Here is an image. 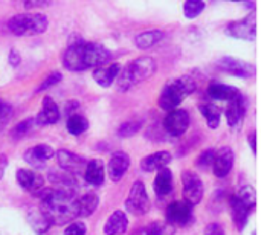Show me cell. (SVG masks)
<instances>
[{"instance_id":"cell-1","label":"cell","mask_w":261,"mask_h":235,"mask_svg":"<svg viewBox=\"0 0 261 235\" xmlns=\"http://www.w3.org/2000/svg\"><path fill=\"white\" fill-rule=\"evenodd\" d=\"M40 211L52 226H63L78 219V194L73 188H41L37 194Z\"/></svg>"},{"instance_id":"cell-2","label":"cell","mask_w":261,"mask_h":235,"mask_svg":"<svg viewBox=\"0 0 261 235\" xmlns=\"http://www.w3.org/2000/svg\"><path fill=\"white\" fill-rule=\"evenodd\" d=\"M110 50L99 43L76 41L66 49L63 55V66L70 72H83L104 66L110 61Z\"/></svg>"},{"instance_id":"cell-3","label":"cell","mask_w":261,"mask_h":235,"mask_svg":"<svg viewBox=\"0 0 261 235\" xmlns=\"http://www.w3.org/2000/svg\"><path fill=\"white\" fill-rule=\"evenodd\" d=\"M156 69H158V64L151 57H139L130 61L128 64H125L122 70H119L116 76L118 78L116 86L121 92H127L133 89L135 86L148 80L156 72Z\"/></svg>"},{"instance_id":"cell-4","label":"cell","mask_w":261,"mask_h":235,"mask_svg":"<svg viewBox=\"0 0 261 235\" xmlns=\"http://www.w3.org/2000/svg\"><path fill=\"white\" fill-rule=\"evenodd\" d=\"M196 90V81L188 76H179L176 80L168 81L159 96V107L162 110H173L179 107L190 95H193Z\"/></svg>"},{"instance_id":"cell-5","label":"cell","mask_w":261,"mask_h":235,"mask_svg":"<svg viewBox=\"0 0 261 235\" xmlns=\"http://www.w3.org/2000/svg\"><path fill=\"white\" fill-rule=\"evenodd\" d=\"M49 20L41 12H24L11 17L6 23V28L11 34L17 37L40 35L46 32Z\"/></svg>"},{"instance_id":"cell-6","label":"cell","mask_w":261,"mask_h":235,"mask_svg":"<svg viewBox=\"0 0 261 235\" xmlns=\"http://www.w3.org/2000/svg\"><path fill=\"white\" fill-rule=\"evenodd\" d=\"M151 202L147 194L145 185L141 180H136L130 190V194L125 200V210L127 213L133 216H145L150 211Z\"/></svg>"},{"instance_id":"cell-7","label":"cell","mask_w":261,"mask_h":235,"mask_svg":"<svg viewBox=\"0 0 261 235\" xmlns=\"http://www.w3.org/2000/svg\"><path fill=\"white\" fill-rule=\"evenodd\" d=\"M193 205H190L185 200H176L171 202L167 208L165 217L167 223H170L174 228H187L194 222V213Z\"/></svg>"},{"instance_id":"cell-8","label":"cell","mask_w":261,"mask_h":235,"mask_svg":"<svg viewBox=\"0 0 261 235\" xmlns=\"http://www.w3.org/2000/svg\"><path fill=\"white\" fill-rule=\"evenodd\" d=\"M182 187H184V200L190 205L196 206L202 202L205 194V187L200 177L194 171H184L182 173Z\"/></svg>"},{"instance_id":"cell-9","label":"cell","mask_w":261,"mask_h":235,"mask_svg":"<svg viewBox=\"0 0 261 235\" xmlns=\"http://www.w3.org/2000/svg\"><path fill=\"white\" fill-rule=\"evenodd\" d=\"M226 32L239 40H246V41H252L257 37V14L255 11H252L249 15H246L242 20H236L231 21L226 28Z\"/></svg>"},{"instance_id":"cell-10","label":"cell","mask_w":261,"mask_h":235,"mask_svg":"<svg viewBox=\"0 0 261 235\" xmlns=\"http://www.w3.org/2000/svg\"><path fill=\"white\" fill-rule=\"evenodd\" d=\"M190 127V113L184 109L168 110V115L164 119V130L174 138L182 136Z\"/></svg>"},{"instance_id":"cell-11","label":"cell","mask_w":261,"mask_h":235,"mask_svg":"<svg viewBox=\"0 0 261 235\" xmlns=\"http://www.w3.org/2000/svg\"><path fill=\"white\" fill-rule=\"evenodd\" d=\"M248 110V99L246 96L240 92L237 96H234L231 101H228V107L225 110V116L228 121V125L232 130H239L243 124L245 115Z\"/></svg>"},{"instance_id":"cell-12","label":"cell","mask_w":261,"mask_h":235,"mask_svg":"<svg viewBox=\"0 0 261 235\" xmlns=\"http://www.w3.org/2000/svg\"><path fill=\"white\" fill-rule=\"evenodd\" d=\"M55 156H57V162L61 170H64L76 177L84 173L87 161L83 156L72 153L69 150H58V151H55Z\"/></svg>"},{"instance_id":"cell-13","label":"cell","mask_w":261,"mask_h":235,"mask_svg":"<svg viewBox=\"0 0 261 235\" xmlns=\"http://www.w3.org/2000/svg\"><path fill=\"white\" fill-rule=\"evenodd\" d=\"M217 66L234 75V76H240V78H251L255 75V66L251 64V63H246L243 60H239V58H234V57H223L217 61Z\"/></svg>"},{"instance_id":"cell-14","label":"cell","mask_w":261,"mask_h":235,"mask_svg":"<svg viewBox=\"0 0 261 235\" xmlns=\"http://www.w3.org/2000/svg\"><path fill=\"white\" fill-rule=\"evenodd\" d=\"M55 156V151L50 145L47 144H38L29 150L24 151V156L23 159L26 161V164H29L32 168L35 170H41L46 167V162L49 159H52Z\"/></svg>"},{"instance_id":"cell-15","label":"cell","mask_w":261,"mask_h":235,"mask_svg":"<svg viewBox=\"0 0 261 235\" xmlns=\"http://www.w3.org/2000/svg\"><path fill=\"white\" fill-rule=\"evenodd\" d=\"M234 167V151L229 147H222L216 150L213 161V171L219 179H225Z\"/></svg>"},{"instance_id":"cell-16","label":"cell","mask_w":261,"mask_h":235,"mask_svg":"<svg viewBox=\"0 0 261 235\" xmlns=\"http://www.w3.org/2000/svg\"><path fill=\"white\" fill-rule=\"evenodd\" d=\"M15 177H17L18 185H20L24 191H28V193H31V194H34V196L44 187V179H43V176L38 174V173L34 171V170L21 168V170L17 171Z\"/></svg>"},{"instance_id":"cell-17","label":"cell","mask_w":261,"mask_h":235,"mask_svg":"<svg viewBox=\"0 0 261 235\" xmlns=\"http://www.w3.org/2000/svg\"><path fill=\"white\" fill-rule=\"evenodd\" d=\"M130 164H132V159L127 153L124 151H116L112 154L110 161H109V177L113 180V182H119L124 174L128 171L130 168Z\"/></svg>"},{"instance_id":"cell-18","label":"cell","mask_w":261,"mask_h":235,"mask_svg":"<svg viewBox=\"0 0 261 235\" xmlns=\"http://www.w3.org/2000/svg\"><path fill=\"white\" fill-rule=\"evenodd\" d=\"M58 119H60V109H58L57 102L50 96H46L43 99L41 110L38 112L37 118L34 119L35 124H38V125H52V124L58 122Z\"/></svg>"},{"instance_id":"cell-19","label":"cell","mask_w":261,"mask_h":235,"mask_svg":"<svg viewBox=\"0 0 261 235\" xmlns=\"http://www.w3.org/2000/svg\"><path fill=\"white\" fill-rule=\"evenodd\" d=\"M84 180L93 187H99L104 184V177H106V170H104V162L101 159H92L86 164L84 168Z\"/></svg>"},{"instance_id":"cell-20","label":"cell","mask_w":261,"mask_h":235,"mask_svg":"<svg viewBox=\"0 0 261 235\" xmlns=\"http://www.w3.org/2000/svg\"><path fill=\"white\" fill-rule=\"evenodd\" d=\"M121 70V66L118 63H113V64H109V66H99V67H95V72H93V80L96 81L98 86L101 87H110L118 73Z\"/></svg>"},{"instance_id":"cell-21","label":"cell","mask_w":261,"mask_h":235,"mask_svg":"<svg viewBox=\"0 0 261 235\" xmlns=\"http://www.w3.org/2000/svg\"><path fill=\"white\" fill-rule=\"evenodd\" d=\"M231 214H232V220H234V225H236V228L240 231V232H243L245 231V228H246V225H248V220H249V210L246 208V205L234 194L232 197H231Z\"/></svg>"},{"instance_id":"cell-22","label":"cell","mask_w":261,"mask_h":235,"mask_svg":"<svg viewBox=\"0 0 261 235\" xmlns=\"http://www.w3.org/2000/svg\"><path fill=\"white\" fill-rule=\"evenodd\" d=\"M128 229V217L124 211H115L106 222V235H124Z\"/></svg>"},{"instance_id":"cell-23","label":"cell","mask_w":261,"mask_h":235,"mask_svg":"<svg viewBox=\"0 0 261 235\" xmlns=\"http://www.w3.org/2000/svg\"><path fill=\"white\" fill-rule=\"evenodd\" d=\"M173 156L170 151H156L147 158L142 159L141 162V168L147 173H151V171H158L164 167H167L170 162H171Z\"/></svg>"},{"instance_id":"cell-24","label":"cell","mask_w":261,"mask_h":235,"mask_svg":"<svg viewBox=\"0 0 261 235\" xmlns=\"http://www.w3.org/2000/svg\"><path fill=\"white\" fill-rule=\"evenodd\" d=\"M239 93H240V90L237 87L226 86V84H222V83H217V81H213L208 86V95L213 99H217V101H226L228 102L234 96H237Z\"/></svg>"},{"instance_id":"cell-25","label":"cell","mask_w":261,"mask_h":235,"mask_svg":"<svg viewBox=\"0 0 261 235\" xmlns=\"http://www.w3.org/2000/svg\"><path fill=\"white\" fill-rule=\"evenodd\" d=\"M173 191V173L170 171V168L164 167L161 170H158V176L154 179V193L159 197L168 196Z\"/></svg>"},{"instance_id":"cell-26","label":"cell","mask_w":261,"mask_h":235,"mask_svg":"<svg viewBox=\"0 0 261 235\" xmlns=\"http://www.w3.org/2000/svg\"><path fill=\"white\" fill-rule=\"evenodd\" d=\"M99 205V197L95 193L78 196V217H90Z\"/></svg>"},{"instance_id":"cell-27","label":"cell","mask_w":261,"mask_h":235,"mask_svg":"<svg viewBox=\"0 0 261 235\" xmlns=\"http://www.w3.org/2000/svg\"><path fill=\"white\" fill-rule=\"evenodd\" d=\"M164 38V32L159 29H151V31H144L135 37V44L138 49H150L154 44H158Z\"/></svg>"},{"instance_id":"cell-28","label":"cell","mask_w":261,"mask_h":235,"mask_svg":"<svg viewBox=\"0 0 261 235\" xmlns=\"http://www.w3.org/2000/svg\"><path fill=\"white\" fill-rule=\"evenodd\" d=\"M28 222H29V225L32 226V229L37 232L38 235H43L46 234L49 229H50V222L47 220V217L40 211V208L38 210H32L29 214H28Z\"/></svg>"},{"instance_id":"cell-29","label":"cell","mask_w":261,"mask_h":235,"mask_svg":"<svg viewBox=\"0 0 261 235\" xmlns=\"http://www.w3.org/2000/svg\"><path fill=\"white\" fill-rule=\"evenodd\" d=\"M199 110H200V113L205 116L206 124H208L210 128L214 130V128H217V127L220 125L222 110H220L217 106H214V104H202V106H199Z\"/></svg>"},{"instance_id":"cell-30","label":"cell","mask_w":261,"mask_h":235,"mask_svg":"<svg viewBox=\"0 0 261 235\" xmlns=\"http://www.w3.org/2000/svg\"><path fill=\"white\" fill-rule=\"evenodd\" d=\"M67 132L73 136H78V135H83L87 128H89V121L83 116V115H78V113H73L67 118Z\"/></svg>"},{"instance_id":"cell-31","label":"cell","mask_w":261,"mask_h":235,"mask_svg":"<svg viewBox=\"0 0 261 235\" xmlns=\"http://www.w3.org/2000/svg\"><path fill=\"white\" fill-rule=\"evenodd\" d=\"M176 232V228L171 226L170 223H161V222H153L147 225L144 229L139 231V235H173Z\"/></svg>"},{"instance_id":"cell-32","label":"cell","mask_w":261,"mask_h":235,"mask_svg":"<svg viewBox=\"0 0 261 235\" xmlns=\"http://www.w3.org/2000/svg\"><path fill=\"white\" fill-rule=\"evenodd\" d=\"M76 176L61 170V171H50L49 173V180L52 184H58L61 187H69V188H75L76 187V180H75Z\"/></svg>"},{"instance_id":"cell-33","label":"cell","mask_w":261,"mask_h":235,"mask_svg":"<svg viewBox=\"0 0 261 235\" xmlns=\"http://www.w3.org/2000/svg\"><path fill=\"white\" fill-rule=\"evenodd\" d=\"M236 196L246 205V208H248L249 211L255 210V205H257V193H255V190H254L252 187H249V185L242 187Z\"/></svg>"},{"instance_id":"cell-34","label":"cell","mask_w":261,"mask_h":235,"mask_svg":"<svg viewBox=\"0 0 261 235\" xmlns=\"http://www.w3.org/2000/svg\"><path fill=\"white\" fill-rule=\"evenodd\" d=\"M205 6L206 5L203 0H185L184 2V15L187 18H196L203 12Z\"/></svg>"},{"instance_id":"cell-35","label":"cell","mask_w":261,"mask_h":235,"mask_svg":"<svg viewBox=\"0 0 261 235\" xmlns=\"http://www.w3.org/2000/svg\"><path fill=\"white\" fill-rule=\"evenodd\" d=\"M34 124H35L34 118H28V119L20 121V122L12 128V132H11V138H12L14 141H18V139L24 138L26 135H29V132L32 130Z\"/></svg>"},{"instance_id":"cell-36","label":"cell","mask_w":261,"mask_h":235,"mask_svg":"<svg viewBox=\"0 0 261 235\" xmlns=\"http://www.w3.org/2000/svg\"><path fill=\"white\" fill-rule=\"evenodd\" d=\"M142 128V121L139 119H133V121H127L124 122L119 128H118V136L119 138H132L135 136L139 130Z\"/></svg>"},{"instance_id":"cell-37","label":"cell","mask_w":261,"mask_h":235,"mask_svg":"<svg viewBox=\"0 0 261 235\" xmlns=\"http://www.w3.org/2000/svg\"><path fill=\"white\" fill-rule=\"evenodd\" d=\"M63 80V75H61V72H58V70H54V72H50L44 80H43V83L37 87V93L38 92H44V90H47V89H50V87H54V86H57L60 81Z\"/></svg>"},{"instance_id":"cell-38","label":"cell","mask_w":261,"mask_h":235,"mask_svg":"<svg viewBox=\"0 0 261 235\" xmlns=\"http://www.w3.org/2000/svg\"><path fill=\"white\" fill-rule=\"evenodd\" d=\"M214 154H216V150L210 148V150H205L203 153H200V156L197 158V167L202 168V170H208L213 167V161H214Z\"/></svg>"},{"instance_id":"cell-39","label":"cell","mask_w":261,"mask_h":235,"mask_svg":"<svg viewBox=\"0 0 261 235\" xmlns=\"http://www.w3.org/2000/svg\"><path fill=\"white\" fill-rule=\"evenodd\" d=\"M86 231L87 229L83 222H73L64 229V235H86Z\"/></svg>"},{"instance_id":"cell-40","label":"cell","mask_w":261,"mask_h":235,"mask_svg":"<svg viewBox=\"0 0 261 235\" xmlns=\"http://www.w3.org/2000/svg\"><path fill=\"white\" fill-rule=\"evenodd\" d=\"M11 115H12L11 107L5 102H0V130H3L6 127V124L11 119Z\"/></svg>"},{"instance_id":"cell-41","label":"cell","mask_w":261,"mask_h":235,"mask_svg":"<svg viewBox=\"0 0 261 235\" xmlns=\"http://www.w3.org/2000/svg\"><path fill=\"white\" fill-rule=\"evenodd\" d=\"M23 6L26 9H37V8H46L52 3V0H21Z\"/></svg>"},{"instance_id":"cell-42","label":"cell","mask_w":261,"mask_h":235,"mask_svg":"<svg viewBox=\"0 0 261 235\" xmlns=\"http://www.w3.org/2000/svg\"><path fill=\"white\" fill-rule=\"evenodd\" d=\"M205 235H225V229L219 223H211V225L206 226Z\"/></svg>"},{"instance_id":"cell-43","label":"cell","mask_w":261,"mask_h":235,"mask_svg":"<svg viewBox=\"0 0 261 235\" xmlns=\"http://www.w3.org/2000/svg\"><path fill=\"white\" fill-rule=\"evenodd\" d=\"M20 63H21L20 52H18V50H15V49H11V50H9V64H11V66H14V67H17Z\"/></svg>"},{"instance_id":"cell-44","label":"cell","mask_w":261,"mask_h":235,"mask_svg":"<svg viewBox=\"0 0 261 235\" xmlns=\"http://www.w3.org/2000/svg\"><path fill=\"white\" fill-rule=\"evenodd\" d=\"M66 115H67V118L70 116V115H73V113H76L78 112V109H80V102L78 101H69L67 104H66Z\"/></svg>"},{"instance_id":"cell-45","label":"cell","mask_w":261,"mask_h":235,"mask_svg":"<svg viewBox=\"0 0 261 235\" xmlns=\"http://www.w3.org/2000/svg\"><path fill=\"white\" fill-rule=\"evenodd\" d=\"M248 142L251 144V148L254 153H257V132H252L249 136H248Z\"/></svg>"},{"instance_id":"cell-46","label":"cell","mask_w":261,"mask_h":235,"mask_svg":"<svg viewBox=\"0 0 261 235\" xmlns=\"http://www.w3.org/2000/svg\"><path fill=\"white\" fill-rule=\"evenodd\" d=\"M6 165H8V159H6V156H5V154H0V180H2V177H3V173H5Z\"/></svg>"},{"instance_id":"cell-47","label":"cell","mask_w":261,"mask_h":235,"mask_svg":"<svg viewBox=\"0 0 261 235\" xmlns=\"http://www.w3.org/2000/svg\"><path fill=\"white\" fill-rule=\"evenodd\" d=\"M229 2H245V0H229Z\"/></svg>"}]
</instances>
